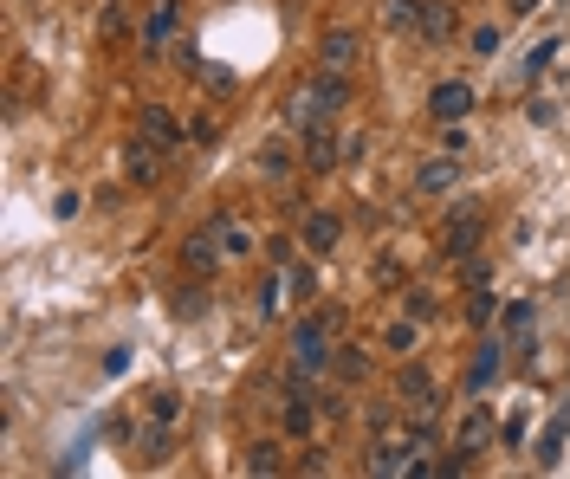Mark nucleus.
<instances>
[{"label":"nucleus","mask_w":570,"mask_h":479,"mask_svg":"<svg viewBox=\"0 0 570 479\" xmlns=\"http://www.w3.org/2000/svg\"><path fill=\"white\" fill-rule=\"evenodd\" d=\"M350 104V72H331V65H324L318 78H305V85L292 91V104H285V117L292 123H305V130H318L324 117H337Z\"/></svg>","instance_id":"1"},{"label":"nucleus","mask_w":570,"mask_h":479,"mask_svg":"<svg viewBox=\"0 0 570 479\" xmlns=\"http://www.w3.org/2000/svg\"><path fill=\"white\" fill-rule=\"evenodd\" d=\"M331 318H298L292 324V382L298 376H318V369H331Z\"/></svg>","instance_id":"2"},{"label":"nucleus","mask_w":570,"mask_h":479,"mask_svg":"<svg viewBox=\"0 0 570 479\" xmlns=\"http://www.w3.org/2000/svg\"><path fill=\"white\" fill-rule=\"evenodd\" d=\"M473 104H480V91H473L467 78H441V85L428 91V117L434 123H467Z\"/></svg>","instance_id":"3"},{"label":"nucleus","mask_w":570,"mask_h":479,"mask_svg":"<svg viewBox=\"0 0 570 479\" xmlns=\"http://www.w3.org/2000/svg\"><path fill=\"white\" fill-rule=\"evenodd\" d=\"M298 156H305V169H311V175H331L337 162H344V136H331V130L318 123V130H305V143H298Z\"/></svg>","instance_id":"4"},{"label":"nucleus","mask_w":570,"mask_h":479,"mask_svg":"<svg viewBox=\"0 0 570 479\" xmlns=\"http://www.w3.org/2000/svg\"><path fill=\"white\" fill-rule=\"evenodd\" d=\"M318 59L331 65V72H357V59H363V39L350 33V26H331V33L318 39Z\"/></svg>","instance_id":"5"},{"label":"nucleus","mask_w":570,"mask_h":479,"mask_svg":"<svg viewBox=\"0 0 570 479\" xmlns=\"http://www.w3.org/2000/svg\"><path fill=\"white\" fill-rule=\"evenodd\" d=\"M415 39H422V46H454V39H460V13L447 7V0H428V7H422V33H415Z\"/></svg>","instance_id":"6"},{"label":"nucleus","mask_w":570,"mask_h":479,"mask_svg":"<svg viewBox=\"0 0 570 479\" xmlns=\"http://www.w3.org/2000/svg\"><path fill=\"white\" fill-rule=\"evenodd\" d=\"M447 188H460V156H428L422 169H415V195H447Z\"/></svg>","instance_id":"7"},{"label":"nucleus","mask_w":570,"mask_h":479,"mask_svg":"<svg viewBox=\"0 0 570 479\" xmlns=\"http://www.w3.org/2000/svg\"><path fill=\"white\" fill-rule=\"evenodd\" d=\"M221 253H227V246H221V234H214V227H201V234H188V246H182V266L208 279V272L221 266Z\"/></svg>","instance_id":"8"},{"label":"nucleus","mask_w":570,"mask_h":479,"mask_svg":"<svg viewBox=\"0 0 570 479\" xmlns=\"http://www.w3.org/2000/svg\"><path fill=\"white\" fill-rule=\"evenodd\" d=\"M415 454H422L415 441H383V447L370 454V473H428V467H422Z\"/></svg>","instance_id":"9"},{"label":"nucleus","mask_w":570,"mask_h":479,"mask_svg":"<svg viewBox=\"0 0 570 479\" xmlns=\"http://www.w3.org/2000/svg\"><path fill=\"white\" fill-rule=\"evenodd\" d=\"M493 434H499V428H493V415H486V408L473 402L467 415H460V428H454V447H460V454H480V447L493 441Z\"/></svg>","instance_id":"10"},{"label":"nucleus","mask_w":570,"mask_h":479,"mask_svg":"<svg viewBox=\"0 0 570 479\" xmlns=\"http://www.w3.org/2000/svg\"><path fill=\"white\" fill-rule=\"evenodd\" d=\"M337 240H344V214L311 208V214H305V246H311V253H331Z\"/></svg>","instance_id":"11"},{"label":"nucleus","mask_w":570,"mask_h":479,"mask_svg":"<svg viewBox=\"0 0 570 479\" xmlns=\"http://www.w3.org/2000/svg\"><path fill=\"white\" fill-rule=\"evenodd\" d=\"M143 143L149 149H175V143H182V123L162 111V104H149V111H143Z\"/></svg>","instance_id":"12"},{"label":"nucleus","mask_w":570,"mask_h":479,"mask_svg":"<svg viewBox=\"0 0 570 479\" xmlns=\"http://www.w3.org/2000/svg\"><path fill=\"white\" fill-rule=\"evenodd\" d=\"M396 395H402V402H409V408H441V402H434V376H428L422 363H409V369H402Z\"/></svg>","instance_id":"13"},{"label":"nucleus","mask_w":570,"mask_h":479,"mask_svg":"<svg viewBox=\"0 0 570 479\" xmlns=\"http://www.w3.org/2000/svg\"><path fill=\"white\" fill-rule=\"evenodd\" d=\"M169 39H175V0H156V13L143 20V46H149V52H162Z\"/></svg>","instance_id":"14"},{"label":"nucleus","mask_w":570,"mask_h":479,"mask_svg":"<svg viewBox=\"0 0 570 479\" xmlns=\"http://www.w3.org/2000/svg\"><path fill=\"white\" fill-rule=\"evenodd\" d=\"M311 428H318V402H311V395H285V434L305 441Z\"/></svg>","instance_id":"15"},{"label":"nucleus","mask_w":570,"mask_h":479,"mask_svg":"<svg viewBox=\"0 0 570 479\" xmlns=\"http://www.w3.org/2000/svg\"><path fill=\"white\" fill-rule=\"evenodd\" d=\"M422 7L428 0H383V26L389 33H422Z\"/></svg>","instance_id":"16"},{"label":"nucleus","mask_w":570,"mask_h":479,"mask_svg":"<svg viewBox=\"0 0 570 479\" xmlns=\"http://www.w3.org/2000/svg\"><path fill=\"white\" fill-rule=\"evenodd\" d=\"M564 441H570V421L558 415L545 434H538V454H532V460H538V467H558V460H564Z\"/></svg>","instance_id":"17"},{"label":"nucleus","mask_w":570,"mask_h":479,"mask_svg":"<svg viewBox=\"0 0 570 479\" xmlns=\"http://www.w3.org/2000/svg\"><path fill=\"white\" fill-rule=\"evenodd\" d=\"M499 376V344H480L473 350V369H467V389H486Z\"/></svg>","instance_id":"18"},{"label":"nucleus","mask_w":570,"mask_h":479,"mask_svg":"<svg viewBox=\"0 0 570 479\" xmlns=\"http://www.w3.org/2000/svg\"><path fill=\"white\" fill-rule=\"evenodd\" d=\"M499 324H506V337H532V324H538V311L525 305V298H512L506 311H499Z\"/></svg>","instance_id":"19"},{"label":"nucleus","mask_w":570,"mask_h":479,"mask_svg":"<svg viewBox=\"0 0 570 479\" xmlns=\"http://www.w3.org/2000/svg\"><path fill=\"white\" fill-rule=\"evenodd\" d=\"M285 460H279V441H253L247 447V473H279Z\"/></svg>","instance_id":"20"},{"label":"nucleus","mask_w":570,"mask_h":479,"mask_svg":"<svg viewBox=\"0 0 570 479\" xmlns=\"http://www.w3.org/2000/svg\"><path fill=\"white\" fill-rule=\"evenodd\" d=\"M156 169H162V149H130V182H156Z\"/></svg>","instance_id":"21"},{"label":"nucleus","mask_w":570,"mask_h":479,"mask_svg":"<svg viewBox=\"0 0 570 479\" xmlns=\"http://www.w3.org/2000/svg\"><path fill=\"white\" fill-rule=\"evenodd\" d=\"M499 39H506V33H499V26H473V33H467L473 59H493V52H499Z\"/></svg>","instance_id":"22"},{"label":"nucleus","mask_w":570,"mask_h":479,"mask_svg":"<svg viewBox=\"0 0 570 479\" xmlns=\"http://www.w3.org/2000/svg\"><path fill=\"white\" fill-rule=\"evenodd\" d=\"M149 415H156V428H169V421L182 415V395H169V389H162V395H149Z\"/></svg>","instance_id":"23"},{"label":"nucleus","mask_w":570,"mask_h":479,"mask_svg":"<svg viewBox=\"0 0 570 479\" xmlns=\"http://www.w3.org/2000/svg\"><path fill=\"white\" fill-rule=\"evenodd\" d=\"M467 318H473V324H493V318H499V305H493V292H486V285H473V305H467Z\"/></svg>","instance_id":"24"},{"label":"nucleus","mask_w":570,"mask_h":479,"mask_svg":"<svg viewBox=\"0 0 570 479\" xmlns=\"http://www.w3.org/2000/svg\"><path fill=\"white\" fill-rule=\"evenodd\" d=\"M383 344H389V350H402V357H409V350H415V318L389 324V331H383Z\"/></svg>","instance_id":"25"},{"label":"nucleus","mask_w":570,"mask_h":479,"mask_svg":"<svg viewBox=\"0 0 570 479\" xmlns=\"http://www.w3.org/2000/svg\"><path fill=\"white\" fill-rule=\"evenodd\" d=\"M221 246H227V259H247L253 253V234H247V227H221Z\"/></svg>","instance_id":"26"},{"label":"nucleus","mask_w":570,"mask_h":479,"mask_svg":"<svg viewBox=\"0 0 570 479\" xmlns=\"http://www.w3.org/2000/svg\"><path fill=\"white\" fill-rule=\"evenodd\" d=\"M331 369H337L344 382H357L363 369H370V357H357V350H337V357H331Z\"/></svg>","instance_id":"27"},{"label":"nucleus","mask_w":570,"mask_h":479,"mask_svg":"<svg viewBox=\"0 0 570 479\" xmlns=\"http://www.w3.org/2000/svg\"><path fill=\"white\" fill-rule=\"evenodd\" d=\"M551 59H558V39H538V46H532V59H525V78H538Z\"/></svg>","instance_id":"28"},{"label":"nucleus","mask_w":570,"mask_h":479,"mask_svg":"<svg viewBox=\"0 0 570 479\" xmlns=\"http://www.w3.org/2000/svg\"><path fill=\"white\" fill-rule=\"evenodd\" d=\"M402 311H409L415 324H428L434 318V292H409V298H402Z\"/></svg>","instance_id":"29"},{"label":"nucleus","mask_w":570,"mask_h":479,"mask_svg":"<svg viewBox=\"0 0 570 479\" xmlns=\"http://www.w3.org/2000/svg\"><path fill=\"white\" fill-rule=\"evenodd\" d=\"M467 143H473V136H467V123H441V149H447V156H460Z\"/></svg>","instance_id":"30"},{"label":"nucleus","mask_w":570,"mask_h":479,"mask_svg":"<svg viewBox=\"0 0 570 479\" xmlns=\"http://www.w3.org/2000/svg\"><path fill=\"white\" fill-rule=\"evenodd\" d=\"M214 136H221V123H214V117H195V123H188V143H201V149H208Z\"/></svg>","instance_id":"31"},{"label":"nucleus","mask_w":570,"mask_h":479,"mask_svg":"<svg viewBox=\"0 0 570 479\" xmlns=\"http://www.w3.org/2000/svg\"><path fill=\"white\" fill-rule=\"evenodd\" d=\"M98 33H104V39H117V33H124V7H117V0L98 13Z\"/></svg>","instance_id":"32"},{"label":"nucleus","mask_w":570,"mask_h":479,"mask_svg":"<svg viewBox=\"0 0 570 479\" xmlns=\"http://www.w3.org/2000/svg\"><path fill=\"white\" fill-rule=\"evenodd\" d=\"M260 169H266V175H285V169H292V156H285V143H273V149H266V156H260Z\"/></svg>","instance_id":"33"},{"label":"nucleus","mask_w":570,"mask_h":479,"mask_svg":"<svg viewBox=\"0 0 570 479\" xmlns=\"http://www.w3.org/2000/svg\"><path fill=\"white\" fill-rule=\"evenodd\" d=\"M175 298H182V305H175L182 318H195V311H208V285H201V292H175Z\"/></svg>","instance_id":"34"},{"label":"nucleus","mask_w":570,"mask_h":479,"mask_svg":"<svg viewBox=\"0 0 570 479\" xmlns=\"http://www.w3.org/2000/svg\"><path fill=\"white\" fill-rule=\"evenodd\" d=\"M499 441H506V447H525V415H519V408H512V421L499 428Z\"/></svg>","instance_id":"35"},{"label":"nucleus","mask_w":570,"mask_h":479,"mask_svg":"<svg viewBox=\"0 0 570 479\" xmlns=\"http://www.w3.org/2000/svg\"><path fill=\"white\" fill-rule=\"evenodd\" d=\"M292 292H298V298H311V292H318V279H311V266H292Z\"/></svg>","instance_id":"36"},{"label":"nucleus","mask_w":570,"mask_h":479,"mask_svg":"<svg viewBox=\"0 0 570 479\" xmlns=\"http://www.w3.org/2000/svg\"><path fill=\"white\" fill-rule=\"evenodd\" d=\"M486 279H493V266H486V259L473 253V259H467V285H486Z\"/></svg>","instance_id":"37"},{"label":"nucleus","mask_w":570,"mask_h":479,"mask_svg":"<svg viewBox=\"0 0 570 479\" xmlns=\"http://www.w3.org/2000/svg\"><path fill=\"white\" fill-rule=\"evenodd\" d=\"M538 7V0H512V20H525V13H532Z\"/></svg>","instance_id":"38"}]
</instances>
